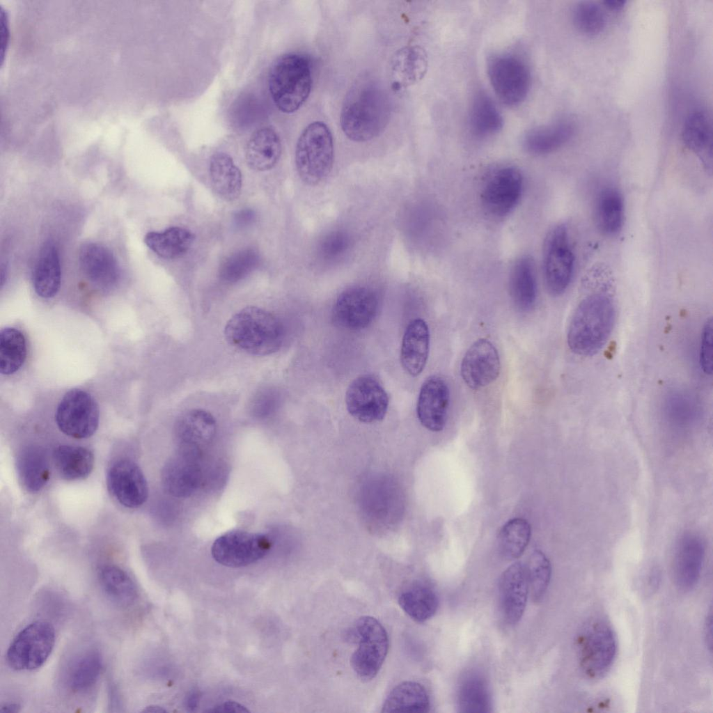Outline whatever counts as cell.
<instances>
[{"instance_id": "7bdbcfd3", "label": "cell", "mask_w": 713, "mask_h": 713, "mask_svg": "<svg viewBox=\"0 0 713 713\" xmlns=\"http://www.w3.org/2000/svg\"><path fill=\"white\" fill-rule=\"evenodd\" d=\"M26 357V340L23 334L13 327H6L0 332V371L11 375L23 365Z\"/></svg>"}, {"instance_id": "5b68a950", "label": "cell", "mask_w": 713, "mask_h": 713, "mask_svg": "<svg viewBox=\"0 0 713 713\" xmlns=\"http://www.w3.org/2000/svg\"><path fill=\"white\" fill-rule=\"evenodd\" d=\"M295 166L301 180L317 185L331 171L334 161L332 134L322 121L308 124L299 135L295 148Z\"/></svg>"}, {"instance_id": "f6af8a7d", "label": "cell", "mask_w": 713, "mask_h": 713, "mask_svg": "<svg viewBox=\"0 0 713 713\" xmlns=\"http://www.w3.org/2000/svg\"><path fill=\"white\" fill-rule=\"evenodd\" d=\"M525 567L531 597L535 602H539L544 595L550 582V561L543 552L535 550L529 556Z\"/></svg>"}, {"instance_id": "ac0fdd59", "label": "cell", "mask_w": 713, "mask_h": 713, "mask_svg": "<svg viewBox=\"0 0 713 713\" xmlns=\"http://www.w3.org/2000/svg\"><path fill=\"white\" fill-rule=\"evenodd\" d=\"M501 361L494 345L485 338L476 340L462 360L460 373L464 383L480 389L494 382L499 375Z\"/></svg>"}, {"instance_id": "ba28073f", "label": "cell", "mask_w": 713, "mask_h": 713, "mask_svg": "<svg viewBox=\"0 0 713 713\" xmlns=\"http://www.w3.org/2000/svg\"><path fill=\"white\" fill-rule=\"evenodd\" d=\"M487 74L494 93L505 105L521 104L530 91V68L523 58L514 53L492 56L487 62Z\"/></svg>"}, {"instance_id": "484cf974", "label": "cell", "mask_w": 713, "mask_h": 713, "mask_svg": "<svg viewBox=\"0 0 713 713\" xmlns=\"http://www.w3.org/2000/svg\"><path fill=\"white\" fill-rule=\"evenodd\" d=\"M281 152V141L275 129L264 126L249 137L245 148V159L254 171H268L277 164Z\"/></svg>"}, {"instance_id": "9f6ffc18", "label": "cell", "mask_w": 713, "mask_h": 713, "mask_svg": "<svg viewBox=\"0 0 713 713\" xmlns=\"http://www.w3.org/2000/svg\"><path fill=\"white\" fill-rule=\"evenodd\" d=\"M625 3V1L620 0H606L604 1L605 6L611 10H620L624 6Z\"/></svg>"}, {"instance_id": "681fc988", "label": "cell", "mask_w": 713, "mask_h": 713, "mask_svg": "<svg viewBox=\"0 0 713 713\" xmlns=\"http://www.w3.org/2000/svg\"><path fill=\"white\" fill-rule=\"evenodd\" d=\"M253 412L258 416H265L271 413L277 404L276 394L269 390L260 393L253 401Z\"/></svg>"}, {"instance_id": "b9f144b4", "label": "cell", "mask_w": 713, "mask_h": 713, "mask_svg": "<svg viewBox=\"0 0 713 713\" xmlns=\"http://www.w3.org/2000/svg\"><path fill=\"white\" fill-rule=\"evenodd\" d=\"M102 668L99 651L89 650L79 656L72 664L68 674V684L72 691L88 690L97 681Z\"/></svg>"}, {"instance_id": "ee69618b", "label": "cell", "mask_w": 713, "mask_h": 713, "mask_svg": "<svg viewBox=\"0 0 713 713\" xmlns=\"http://www.w3.org/2000/svg\"><path fill=\"white\" fill-rule=\"evenodd\" d=\"M257 251L251 248L240 250L226 258L219 267V275L226 283H235L246 277L259 265Z\"/></svg>"}, {"instance_id": "4fadbf2b", "label": "cell", "mask_w": 713, "mask_h": 713, "mask_svg": "<svg viewBox=\"0 0 713 713\" xmlns=\"http://www.w3.org/2000/svg\"><path fill=\"white\" fill-rule=\"evenodd\" d=\"M271 547L272 542L265 535L235 530L217 538L211 552L219 564L228 567H241L265 557Z\"/></svg>"}, {"instance_id": "816d5d0a", "label": "cell", "mask_w": 713, "mask_h": 713, "mask_svg": "<svg viewBox=\"0 0 713 713\" xmlns=\"http://www.w3.org/2000/svg\"><path fill=\"white\" fill-rule=\"evenodd\" d=\"M207 712H249V710L244 705L235 702V701H226L222 704H220L211 710H208Z\"/></svg>"}, {"instance_id": "db71d44e", "label": "cell", "mask_w": 713, "mask_h": 713, "mask_svg": "<svg viewBox=\"0 0 713 713\" xmlns=\"http://www.w3.org/2000/svg\"><path fill=\"white\" fill-rule=\"evenodd\" d=\"M199 700V694L196 691H191L187 698L186 706L191 711L196 708Z\"/></svg>"}, {"instance_id": "4dcf8cb0", "label": "cell", "mask_w": 713, "mask_h": 713, "mask_svg": "<svg viewBox=\"0 0 713 713\" xmlns=\"http://www.w3.org/2000/svg\"><path fill=\"white\" fill-rule=\"evenodd\" d=\"M510 294L515 306L524 312L534 307L537 298V285L531 258L524 256L514 263L509 281Z\"/></svg>"}, {"instance_id": "e0dca14e", "label": "cell", "mask_w": 713, "mask_h": 713, "mask_svg": "<svg viewBox=\"0 0 713 713\" xmlns=\"http://www.w3.org/2000/svg\"><path fill=\"white\" fill-rule=\"evenodd\" d=\"M107 485L114 499L126 508H139L148 499L146 478L131 460L119 459L112 463L107 473Z\"/></svg>"}, {"instance_id": "7402d4cb", "label": "cell", "mask_w": 713, "mask_h": 713, "mask_svg": "<svg viewBox=\"0 0 713 713\" xmlns=\"http://www.w3.org/2000/svg\"><path fill=\"white\" fill-rule=\"evenodd\" d=\"M79 261L87 279L100 290L111 289L120 279V267L115 256L101 244H83L79 250Z\"/></svg>"}, {"instance_id": "6da1fadb", "label": "cell", "mask_w": 713, "mask_h": 713, "mask_svg": "<svg viewBox=\"0 0 713 713\" xmlns=\"http://www.w3.org/2000/svg\"><path fill=\"white\" fill-rule=\"evenodd\" d=\"M391 113V100L384 86L373 78L363 77L352 85L345 97L340 126L350 140L365 142L383 132Z\"/></svg>"}, {"instance_id": "1f68e13d", "label": "cell", "mask_w": 713, "mask_h": 713, "mask_svg": "<svg viewBox=\"0 0 713 713\" xmlns=\"http://www.w3.org/2000/svg\"><path fill=\"white\" fill-rule=\"evenodd\" d=\"M682 136L684 145L697 154L705 169L712 171V126L707 116L702 111L691 114L684 125Z\"/></svg>"}, {"instance_id": "ffe728a7", "label": "cell", "mask_w": 713, "mask_h": 713, "mask_svg": "<svg viewBox=\"0 0 713 713\" xmlns=\"http://www.w3.org/2000/svg\"><path fill=\"white\" fill-rule=\"evenodd\" d=\"M450 403V391L446 381L439 375H432L423 383L416 406L421 425L433 432L442 430L446 425Z\"/></svg>"}, {"instance_id": "f5cc1de1", "label": "cell", "mask_w": 713, "mask_h": 713, "mask_svg": "<svg viewBox=\"0 0 713 713\" xmlns=\"http://www.w3.org/2000/svg\"><path fill=\"white\" fill-rule=\"evenodd\" d=\"M712 611L710 610L709 614L707 616L705 622V636L707 642V645L712 648Z\"/></svg>"}, {"instance_id": "7a4b0ae2", "label": "cell", "mask_w": 713, "mask_h": 713, "mask_svg": "<svg viewBox=\"0 0 713 713\" xmlns=\"http://www.w3.org/2000/svg\"><path fill=\"white\" fill-rule=\"evenodd\" d=\"M615 320V305L608 295L598 292L587 296L576 308L568 327L570 350L583 356L595 354L609 339Z\"/></svg>"}, {"instance_id": "8992f818", "label": "cell", "mask_w": 713, "mask_h": 713, "mask_svg": "<svg viewBox=\"0 0 713 713\" xmlns=\"http://www.w3.org/2000/svg\"><path fill=\"white\" fill-rule=\"evenodd\" d=\"M579 666L590 679L597 680L608 673L616 657V634L605 620L593 618L586 622L577 638Z\"/></svg>"}, {"instance_id": "52a82bcc", "label": "cell", "mask_w": 713, "mask_h": 713, "mask_svg": "<svg viewBox=\"0 0 713 713\" xmlns=\"http://www.w3.org/2000/svg\"><path fill=\"white\" fill-rule=\"evenodd\" d=\"M351 638L358 644L351 657V665L362 681L374 678L382 667L389 650V637L385 628L375 618H359L351 631Z\"/></svg>"}, {"instance_id": "30bf717a", "label": "cell", "mask_w": 713, "mask_h": 713, "mask_svg": "<svg viewBox=\"0 0 713 713\" xmlns=\"http://www.w3.org/2000/svg\"><path fill=\"white\" fill-rule=\"evenodd\" d=\"M574 254L566 225L559 224L548 232L543 249V272L549 292L564 293L574 273Z\"/></svg>"}, {"instance_id": "ab89813d", "label": "cell", "mask_w": 713, "mask_h": 713, "mask_svg": "<svg viewBox=\"0 0 713 713\" xmlns=\"http://www.w3.org/2000/svg\"><path fill=\"white\" fill-rule=\"evenodd\" d=\"M457 698L462 712H487L491 707L487 682L476 673L469 674L461 681Z\"/></svg>"}, {"instance_id": "f546056e", "label": "cell", "mask_w": 713, "mask_h": 713, "mask_svg": "<svg viewBox=\"0 0 713 713\" xmlns=\"http://www.w3.org/2000/svg\"><path fill=\"white\" fill-rule=\"evenodd\" d=\"M210 177L213 190L221 198L233 201L240 196L242 173L227 153L219 152L212 155L210 161Z\"/></svg>"}, {"instance_id": "2e32d148", "label": "cell", "mask_w": 713, "mask_h": 713, "mask_svg": "<svg viewBox=\"0 0 713 713\" xmlns=\"http://www.w3.org/2000/svg\"><path fill=\"white\" fill-rule=\"evenodd\" d=\"M201 453L178 448L162 471L165 492L176 498H187L199 487L202 480Z\"/></svg>"}, {"instance_id": "d6a6232c", "label": "cell", "mask_w": 713, "mask_h": 713, "mask_svg": "<svg viewBox=\"0 0 713 713\" xmlns=\"http://www.w3.org/2000/svg\"><path fill=\"white\" fill-rule=\"evenodd\" d=\"M469 129L478 139L499 132L503 124V117L492 98L485 92H477L471 101L469 113Z\"/></svg>"}, {"instance_id": "cb8c5ba5", "label": "cell", "mask_w": 713, "mask_h": 713, "mask_svg": "<svg viewBox=\"0 0 713 713\" xmlns=\"http://www.w3.org/2000/svg\"><path fill=\"white\" fill-rule=\"evenodd\" d=\"M430 350V331L427 323L421 318L412 320L404 333L400 362L409 375L416 377L423 370Z\"/></svg>"}, {"instance_id": "d6986e66", "label": "cell", "mask_w": 713, "mask_h": 713, "mask_svg": "<svg viewBox=\"0 0 713 713\" xmlns=\"http://www.w3.org/2000/svg\"><path fill=\"white\" fill-rule=\"evenodd\" d=\"M705 556V542L695 533H684L678 540L673 563V579L677 587L684 592L697 585Z\"/></svg>"}, {"instance_id": "9c48e42d", "label": "cell", "mask_w": 713, "mask_h": 713, "mask_svg": "<svg viewBox=\"0 0 713 713\" xmlns=\"http://www.w3.org/2000/svg\"><path fill=\"white\" fill-rule=\"evenodd\" d=\"M54 627L45 620H36L23 628L13 639L6 652L8 665L15 671H33L43 666L55 644Z\"/></svg>"}, {"instance_id": "603a6c76", "label": "cell", "mask_w": 713, "mask_h": 713, "mask_svg": "<svg viewBox=\"0 0 713 713\" xmlns=\"http://www.w3.org/2000/svg\"><path fill=\"white\" fill-rule=\"evenodd\" d=\"M216 432L213 416L200 409L189 410L176 421L174 436L178 448L201 452L210 443Z\"/></svg>"}, {"instance_id": "6f0895ef", "label": "cell", "mask_w": 713, "mask_h": 713, "mask_svg": "<svg viewBox=\"0 0 713 713\" xmlns=\"http://www.w3.org/2000/svg\"><path fill=\"white\" fill-rule=\"evenodd\" d=\"M141 712H148V713H150H150H152V712H153V713H163V712H166V710L164 708H162V707L158 706V705H149V706L146 707Z\"/></svg>"}, {"instance_id": "4316f807", "label": "cell", "mask_w": 713, "mask_h": 713, "mask_svg": "<svg viewBox=\"0 0 713 713\" xmlns=\"http://www.w3.org/2000/svg\"><path fill=\"white\" fill-rule=\"evenodd\" d=\"M61 269L58 251L52 242L40 249L32 273V283L36 294L42 298L54 297L59 290Z\"/></svg>"}, {"instance_id": "f1b7e54d", "label": "cell", "mask_w": 713, "mask_h": 713, "mask_svg": "<svg viewBox=\"0 0 713 713\" xmlns=\"http://www.w3.org/2000/svg\"><path fill=\"white\" fill-rule=\"evenodd\" d=\"M16 468L22 486L29 492L40 491L49 479L50 469L46 454L38 446L23 448L17 455Z\"/></svg>"}, {"instance_id": "7c38bea8", "label": "cell", "mask_w": 713, "mask_h": 713, "mask_svg": "<svg viewBox=\"0 0 713 713\" xmlns=\"http://www.w3.org/2000/svg\"><path fill=\"white\" fill-rule=\"evenodd\" d=\"M99 418L96 401L88 393L79 389H70L64 395L55 416L60 430L75 439L92 436L97 429Z\"/></svg>"}, {"instance_id": "44dd1931", "label": "cell", "mask_w": 713, "mask_h": 713, "mask_svg": "<svg viewBox=\"0 0 713 713\" xmlns=\"http://www.w3.org/2000/svg\"><path fill=\"white\" fill-rule=\"evenodd\" d=\"M499 592L504 620L510 625H516L524 613L529 592L524 564L516 562L503 571L499 580Z\"/></svg>"}, {"instance_id": "c3c4849f", "label": "cell", "mask_w": 713, "mask_h": 713, "mask_svg": "<svg viewBox=\"0 0 713 713\" xmlns=\"http://www.w3.org/2000/svg\"><path fill=\"white\" fill-rule=\"evenodd\" d=\"M348 242V239L344 234H332L324 242L322 246V252L327 257L338 256L346 250Z\"/></svg>"}, {"instance_id": "11a10c76", "label": "cell", "mask_w": 713, "mask_h": 713, "mask_svg": "<svg viewBox=\"0 0 713 713\" xmlns=\"http://www.w3.org/2000/svg\"><path fill=\"white\" fill-rule=\"evenodd\" d=\"M20 705L18 703H6L1 707V713H17L20 711Z\"/></svg>"}, {"instance_id": "7dc6e473", "label": "cell", "mask_w": 713, "mask_h": 713, "mask_svg": "<svg viewBox=\"0 0 713 713\" xmlns=\"http://www.w3.org/2000/svg\"><path fill=\"white\" fill-rule=\"evenodd\" d=\"M712 319L705 323L701 333L699 361L705 374L712 373Z\"/></svg>"}, {"instance_id": "bcb514c9", "label": "cell", "mask_w": 713, "mask_h": 713, "mask_svg": "<svg viewBox=\"0 0 713 713\" xmlns=\"http://www.w3.org/2000/svg\"><path fill=\"white\" fill-rule=\"evenodd\" d=\"M574 23L577 29L588 36L600 33L605 26V16L601 8L590 1H583L574 10Z\"/></svg>"}, {"instance_id": "74e56055", "label": "cell", "mask_w": 713, "mask_h": 713, "mask_svg": "<svg viewBox=\"0 0 713 713\" xmlns=\"http://www.w3.org/2000/svg\"><path fill=\"white\" fill-rule=\"evenodd\" d=\"M194 235L185 228L171 227L162 232H149L144 242L157 256L174 259L185 254L191 246Z\"/></svg>"}, {"instance_id": "5bb4252c", "label": "cell", "mask_w": 713, "mask_h": 713, "mask_svg": "<svg viewBox=\"0 0 713 713\" xmlns=\"http://www.w3.org/2000/svg\"><path fill=\"white\" fill-rule=\"evenodd\" d=\"M345 404L348 412L356 419L373 423L385 416L389 396L377 377L364 374L354 379L348 386Z\"/></svg>"}, {"instance_id": "d4e9b609", "label": "cell", "mask_w": 713, "mask_h": 713, "mask_svg": "<svg viewBox=\"0 0 713 713\" xmlns=\"http://www.w3.org/2000/svg\"><path fill=\"white\" fill-rule=\"evenodd\" d=\"M427 67L425 52L418 46L402 47L393 55L390 62V80L394 91H400L418 82Z\"/></svg>"}, {"instance_id": "d590c367", "label": "cell", "mask_w": 713, "mask_h": 713, "mask_svg": "<svg viewBox=\"0 0 713 713\" xmlns=\"http://www.w3.org/2000/svg\"><path fill=\"white\" fill-rule=\"evenodd\" d=\"M53 459L58 473L67 480L87 478L94 464L93 453L82 446H59L54 451Z\"/></svg>"}, {"instance_id": "f907efd6", "label": "cell", "mask_w": 713, "mask_h": 713, "mask_svg": "<svg viewBox=\"0 0 713 713\" xmlns=\"http://www.w3.org/2000/svg\"><path fill=\"white\" fill-rule=\"evenodd\" d=\"M256 219V214L251 209H244L238 211L234 217L235 224L237 227L244 228L251 225Z\"/></svg>"}, {"instance_id": "8d00e7d4", "label": "cell", "mask_w": 713, "mask_h": 713, "mask_svg": "<svg viewBox=\"0 0 713 713\" xmlns=\"http://www.w3.org/2000/svg\"><path fill=\"white\" fill-rule=\"evenodd\" d=\"M596 226L606 235H613L621 229L624 217V203L620 191L611 187L601 190L594 207Z\"/></svg>"}, {"instance_id": "8fae6325", "label": "cell", "mask_w": 713, "mask_h": 713, "mask_svg": "<svg viewBox=\"0 0 713 713\" xmlns=\"http://www.w3.org/2000/svg\"><path fill=\"white\" fill-rule=\"evenodd\" d=\"M524 180L521 171L512 166H501L490 171L483 182L480 202L491 217L503 218L518 204Z\"/></svg>"}, {"instance_id": "83f0119b", "label": "cell", "mask_w": 713, "mask_h": 713, "mask_svg": "<svg viewBox=\"0 0 713 713\" xmlns=\"http://www.w3.org/2000/svg\"><path fill=\"white\" fill-rule=\"evenodd\" d=\"M574 131L572 123L560 120L531 129L523 138L525 150L533 155H544L556 150L566 143Z\"/></svg>"}, {"instance_id": "3957f363", "label": "cell", "mask_w": 713, "mask_h": 713, "mask_svg": "<svg viewBox=\"0 0 713 713\" xmlns=\"http://www.w3.org/2000/svg\"><path fill=\"white\" fill-rule=\"evenodd\" d=\"M225 336L229 343L254 355H268L280 349L284 329L272 313L256 306L246 307L227 322Z\"/></svg>"}, {"instance_id": "277c9868", "label": "cell", "mask_w": 713, "mask_h": 713, "mask_svg": "<svg viewBox=\"0 0 713 713\" xmlns=\"http://www.w3.org/2000/svg\"><path fill=\"white\" fill-rule=\"evenodd\" d=\"M309 59L298 53L280 56L272 64L268 87L277 109L285 113L297 111L307 100L312 87Z\"/></svg>"}, {"instance_id": "836d02e7", "label": "cell", "mask_w": 713, "mask_h": 713, "mask_svg": "<svg viewBox=\"0 0 713 713\" xmlns=\"http://www.w3.org/2000/svg\"><path fill=\"white\" fill-rule=\"evenodd\" d=\"M430 707L428 692L421 684L405 681L395 686L386 698L382 712H427Z\"/></svg>"}, {"instance_id": "f35d334b", "label": "cell", "mask_w": 713, "mask_h": 713, "mask_svg": "<svg viewBox=\"0 0 713 713\" xmlns=\"http://www.w3.org/2000/svg\"><path fill=\"white\" fill-rule=\"evenodd\" d=\"M98 579L105 593L121 605H130L137 597L136 586L129 574L115 565L102 566L98 572Z\"/></svg>"}, {"instance_id": "9a60e30c", "label": "cell", "mask_w": 713, "mask_h": 713, "mask_svg": "<svg viewBox=\"0 0 713 713\" xmlns=\"http://www.w3.org/2000/svg\"><path fill=\"white\" fill-rule=\"evenodd\" d=\"M379 298L375 291L366 286H354L344 290L337 298L333 309L334 322L350 330L368 327L377 314Z\"/></svg>"}, {"instance_id": "e575fe53", "label": "cell", "mask_w": 713, "mask_h": 713, "mask_svg": "<svg viewBox=\"0 0 713 713\" xmlns=\"http://www.w3.org/2000/svg\"><path fill=\"white\" fill-rule=\"evenodd\" d=\"M401 609L414 620L424 622L436 613L439 606L438 596L430 586L420 582L404 588L398 596Z\"/></svg>"}, {"instance_id": "60d3db41", "label": "cell", "mask_w": 713, "mask_h": 713, "mask_svg": "<svg viewBox=\"0 0 713 713\" xmlns=\"http://www.w3.org/2000/svg\"><path fill=\"white\" fill-rule=\"evenodd\" d=\"M531 534V526L527 520L522 518L508 520L502 526L497 537L501 554L508 560L519 558L529 542Z\"/></svg>"}]
</instances>
